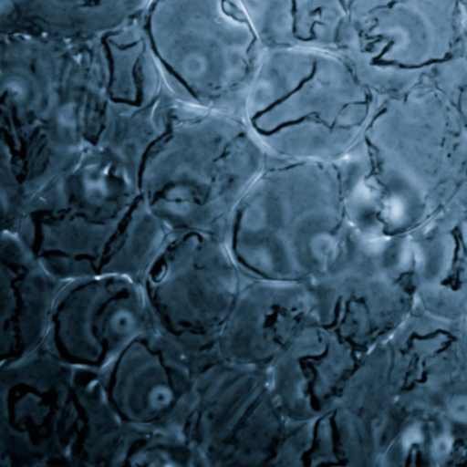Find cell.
<instances>
[{
    "label": "cell",
    "mask_w": 467,
    "mask_h": 467,
    "mask_svg": "<svg viewBox=\"0 0 467 467\" xmlns=\"http://www.w3.org/2000/svg\"><path fill=\"white\" fill-rule=\"evenodd\" d=\"M286 428L269 371L220 359L204 366L185 431L204 467L273 466Z\"/></svg>",
    "instance_id": "8fae6325"
},
{
    "label": "cell",
    "mask_w": 467,
    "mask_h": 467,
    "mask_svg": "<svg viewBox=\"0 0 467 467\" xmlns=\"http://www.w3.org/2000/svg\"><path fill=\"white\" fill-rule=\"evenodd\" d=\"M150 0H0V34L87 40L140 17Z\"/></svg>",
    "instance_id": "e0dca14e"
},
{
    "label": "cell",
    "mask_w": 467,
    "mask_h": 467,
    "mask_svg": "<svg viewBox=\"0 0 467 467\" xmlns=\"http://www.w3.org/2000/svg\"><path fill=\"white\" fill-rule=\"evenodd\" d=\"M65 281L15 232L0 236V363L45 349Z\"/></svg>",
    "instance_id": "2e32d148"
},
{
    "label": "cell",
    "mask_w": 467,
    "mask_h": 467,
    "mask_svg": "<svg viewBox=\"0 0 467 467\" xmlns=\"http://www.w3.org/2000/svg\"><path fill=\"white\" fill-rule=\"evenodd\" d=\"M76 425L70 466H124L135 428L114 409L99 371L76 368Z\"/></svg>",
    "instance_id": "ac0fdd59"
},
{
    "label": "cell",
    "mask_w": 467,
    "mask_h": 467,
    "mask_svg": "<svg viewBox=\"0 0 467 467\" xmlns=\"http://www.w3.org/2000/svg\"><path fill=\"white\" fill-rule=\"evenodd\" d=\"M349 0H344V4H348Z\"/></svg>",
    "instance_id": "7402d4cb"
},
{
    "label": "cell",
    "mask_w": 467,
    "mask_h": 467,
    "mask_svg": "<svg viewBox=\"0 0 467 467\" xmlns=\"http://www.w3.org/2000/svg\"><path fill=\"white\" fill-rule=\"evenodd\" d=\"M266 47L336 51L344 0H240Z\"/></svg>",
    "instance_id": "d6986e66"
},
{
    "label": "cell",
    "mask_w": 467,
    "mask_h": 467,
    "mask_svg": "<svg viewBox=\"0 0 467 467\" xmlns=\"http://www.w3.org/2000/svg\"><path fill=\"white\" fill-rule=\"evenodd\" d=\"M15 234L59 280L116 275L141 283L171 232L128 171L87 149L75 171L26 207Z\"/></svg>",
    "instance_id": "7a4b0ae2"
},
{
    "label": "cell",
    "mask_w": 467,
    "mask_h": 467,
    "mask_svg": "<svg viewBox=\"0 0 467 467\" xmlns=\"http://www.w3.org/2000/svg\"><path fill=\"white\" fill-rule=\"evenodd\" d=\"M464 2H467V0H463V4H464Z\"/></svg>",
    "instance_id": "603a6c76"
},
{
    "label": "cell",
    "mask_w": 467,
    "mask_h": 467,
    "mask_svg": "<svg viewBox=\"0 0 467 467\" xmlns=\"http://www.w3.org/2000/svg\"><path fill=\"white\" fill-rule=\"evenodd\" d=\"M336 51L379 94L409 91L462 56L463 0H349Z\"/></svg>",
    "instance_id": "9c48e42d"
},
{
    "label": "cell",
    "mask_w": 467,
    "mask_h": 467,
    "mask_svg": "<svg viewBox=\"0 0 467 467\" xmlns=\"http://www.w3.org/2000/svg\"><path fill=\"white\" fill-rule=\"evenodd\" d=\"M87 149L139 184L144 158L168 130L179 100L152 54L140 20L84 40Z\"/></svg>",
    "instance_id": "ba28073f"
},
{
    "label": "cell",
    "mask_w": 467,
    "mask_h": 467,
    "mask_svg": "<svg viewBox=\"0 0 467 467\" xmlns=\"http://www.w3.org/2000/svg\"><path fill=\"white\" fill-rule=\"evenodd\" d=\"M209 362L151 327L100 377L111 404L128 425L185 436Z\"/></svg>",
    "instance_id": "4fadbf2b"
},
{
    "label": "cell",
    "mask_w": 467,
    "mask_h": 467,
    "mask_svg": "<svg viewBox=\"0 0 467 467\" xmlns=\"http://www.w3.org/2000/svg\"><path fill=\"white\" fill-rule=\"evenodd\" d=\"M244 281L225 239L180 232L171 234L141 285L154 327L192 354L214 360Z\"/></svg>",
    "instance_id": "30bf717a"
},
{
    "label": "cell",
    "mask_w": 467,
    "mask_h": 467,
    "mask_svg": "<svg viewBox=\"0 0 467 467\" xmlns=\"http://www.w3.org/2000/svg\"><path fill=\"white\" fill-rule=\"evenodd\" d=\"M151 327L139 281L116 275L75 278L59 292L45 349L72 368L102 373Z\"/></svg>",
    "instance_id": "5bb4252c"
},
{
    "label": "cell",
    "mask_w": 467,
    "mask_h": 467,
    "mask_svg": "<svg viewBox=\"0 0 467 467\" xmlns=\"http://www.w3.org/2000/svg\"><path fill=\"white\" fill-rule=\"evenodd\" d=\"M462 59L464 65V92L467 98V2H464L463 43H462Z\"/></svg>",
    "instance_id": "44dd1931"
},
{
    "label": "cell",
    "mask_w": 467,
    "mask_h": 467,
    "mask_svg": "<svg viewBox=\"0 0 467 467\" xmlns=\"http://www.w3.org/2000/svg\"><path fill=\"white\" fill-rule=\"evenodd\" d=\"M266 161L242 117L177 102L168 130L144 158L139 188L171 234L225 239L232 215Z\"/></svg>",
    "instance_id": "277c9868"
},
{
    "label": "cell",
    "mask_w": 467,
    "mask_h": 467,
    "mask_svg": "<svg viewBox=\"0 0 467 467\" xmlns=\"http://www.w3.org/2000/svg\"><path fill=\"white\" fill-rule=\"evenodd\" d=\"M124 466L204 467V463L187 437L135 428Z\"/></svg>",
    "instance_id": "ffe728a7"
},
{
    "label": "cell",
    "mask_w": 467,
    "mask_h": 467,
    "mask_svg": "<svg viewBox=\"0 0 467 467\" xmlns=\"http://www.w3.org/2000/svg\"><path fill=\"white\" fill-rule=\"evenodd\" d=\"M351 157L296 161L267 154L266 166L232 215L225 242L247 277L311 284L322 265L321 210Z\"/></svg>",
    "instance_id": "8992f818"
},
{
    "label": "cell",
    "mask_w": 467,
    "mask_h": 467,
    "mask_svg": "<svg viewBox=\"0 0 467 467\" xmlns=\"http://www.w3.org/2000/svg\"><path fill=\"white\" fill-rule=\"evenodd\" d=\"M314 316L310 284L245 275L215 359L267 370Z\"/></svg>",
    "instance_id": "9a60e30c"
},
{
    "label": "cell",
    "mask_w": 467,
    "mask_h": 467,
    "mask_svg": "<svg viewBox=\"0 0 467 467\" xmlns=\"http://www.w3.org/2000/svg\"><path fill=\"white\" fill-rule=\"evenodd\" d=\"M139 20L179 102L243 119L267 47L240 0H150Z\"/></svg>",
    "instance_id": "5b68a950"
},
{
    "label": "cell",
    "mask_w": 467,
    "mask_h": 467,
    "mask_svg": "<svg viewBox=\"0 0 467 467\" xmlns=\"http://www.w3.org/2000/svg\"><path fill=\"white\" fill-rule=\"evenodd\" d=\"M355 154L365 176L396 187L463 182L467 173V98L463 59L436 78L387 95Z\"/></svg>",
    "instance_id": "52a82bcc"
},
{
    "label": "cell",
    "mask_w": 467,
    "mask_h": 467,
    "mask_svg": "<svg viewBox=\"0 0 467 467\" xmlns=\"http://www.w3.org/2000/svg\"><path fill=\"white\" fill-rule=\"evenodd\" d=\"M84 40L0 34L2 231L87 151Z\"/></svg>",
    "instance_id": "6da1fadb"
},
{
    "label": "cell",
    "mask_w": 467,
    "mask_h": 467,
    "mask_svg": "<svg viewBox=\"0 0 467 467\" xmlns=\"http://www.w3.org/2000/svg\"><path fill=\"white\" fill-rule=\"evenodd\" d=\"M75 371L47 349L0 363V464L70 466Z\"/></svg>",
    "instance_id": "7c38bea8"
},
{
    "label": "cell",
    "mask_w": 467,
    "mask_h": 467,
    "mask_svg": "<svg viewBox=\"0 0 467 467\" xmlns=\"http://www.w3.org/2000/svg\"><path fill=\"white\" fill-rule=\"evenodd\" d=\"M384 97L337 51L267 47L243 119L273 157L337 161L359 146Z\"/></svg>",
    "instance_id": "3957f363"
}]
</instances>
